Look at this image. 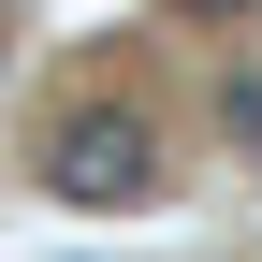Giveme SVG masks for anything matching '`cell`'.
<instances>
[{
  "mask_svg": "<svg viewBox=\"0 0 262 262\" xmlns=\"http://www.w3.org/2000/svg\"><path fill=\"white\" fill-rule=\"evenodd\" d=\"M44 189L88 204V219L160 204V117H146V102H73V117L44 131Z\"/></svg>",
  "mask_w": 262,
  "mask_h": 262,
  "instance_id": "cell-1",
  "label": "cell"
},
{
  "mask_svg": "<svg viewBox=\"0 0 262 262\" xmlns=\"http://www.w3.org/2000/svg\"><path fill=\"white\" fill-rule=\"evenodd\" d=\"M175 15H262V0H175Z\"/></svg>",
  "mask_w": 262,
  "mask_h": 262,
  "instance_id": "cell-2",
  "label": "cell"
}]
</instances>
